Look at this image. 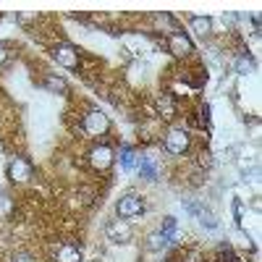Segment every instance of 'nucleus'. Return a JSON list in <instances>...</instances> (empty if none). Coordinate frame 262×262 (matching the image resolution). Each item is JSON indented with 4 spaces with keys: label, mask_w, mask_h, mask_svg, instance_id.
<instances>
[{
    "label": "nucleus",
    "mask_w": 262,
    "mask_h": 262,
    "mask_svg": "<svg viewBox=\"0 0 262 262\" xmlns=\"http://www.w3.org/2000/svg\"><path fill=\"white\" fill-rule=\"evenodd\" d=\"M81 131L86 137H105L111 131V118H107L100 107H92L86 111L84 118H81Z\"/></svg>",
    "instance_id": "f257e3e1"
},
{
    "label": "nucleus",
    "mask_w": 262,
    "mask_h": 262,
    "mask_svg": "<svg viewBox=\"0 0 262 262\" xmlns=\"http://www.w3.org/2000/svg\"><path fill=\"white\" fill-rule=\"evenodd\" d=\"M144 200L139 194H134V191H126V194H121V200L116 202V212H118V217H123V221H131V217H139V215H144Z\"/></svg>",
    "instance_id": "f03ea898"
},
{
    "label": "nucleus",
    "mask_w": 262,
    "mask_h": 262,
    "mask_svg": "<svg viewBox=\"0 0 262 262\" xmlns=\"http://www.w3.org/2000/svg\"><path fill=\"white\" fill-rule=\"evenodd\" d=\"M113 160H116V155H113L111 144H95L90 152H86V163H90V168L100 170V173H105L107 168H111Z\"/></svg>",
    "instance_id": "7ed1b4c3"
},
{
    "label": "nucleus",
    "mask_w": 262,
    "mask_h": 262,
    "mask_svg": "<svg viewBox=\"0 0 262 262\" xmlns=\"http://www.w3.org/2000/svg\"><path fill=\"white\" fill-rule=\"evenodd\" d=\"M53 60L58 66H63V69H69V71H76L79 69V50L74 45H69V42H58V45L50 50Z\"/></svg>",
    "instance_id": "20e7f679"
},
{
    "label": "nucleus",
    "mask_w": 262,
    "mask_h": 262,
    "mask_svg": "<svg viewBox=\"0 0 262 262\" xmlns=\"http://www.w3.org/2000/svg\"><path fill=\"white\" fill-rule=\"evenodd\" d=\"M6 179L11 184H27L32 179V163L27 158H11L6 165Z\"/></svg>",
    "instance_id": "39448f33"
},
{
    "label": "nucleus",
    "mask_w": 262,
    "mask_h": 262,
    "mask_svg": "<svg viewBox=\"0 0 262 262\" xmlns=\"http://www.w3.org/2000/svg\"><path fill=\"white\" fill-rule=\"evenodd\" d=\"M191 147V137L186 128H170L165 134V149L170 155H186Z\"/></svg>",
    "instance_id": "423d86ee"
},
{
    "label": "nucleus",
    "mask_w": 262,
    "mask_h": 262,
    "mask_svg": "<svg viewBox=\"0 0 262 262\" xmlns=\"http://www.w3.org/2000/svg\"><path fill=\"white\" fill-rule=\"evenodd\" d=\"M105 236L111 238L113 244H128L131 236H134V231H131L128 221H123V217H113V221L105 223Z\"/></svg>",
    "instance_id": "0eeeda50"
},
{
    "label": "nucleus",
    "mask_w": 262,
    "mask_h": 262,
    "mask_svg": "<svg viewBox=\"0 0 262 262\" xmlns=\"http://www.w3.org/2000/svg\"><path fill=\"white\" fill-rule=\"evenodd\" d=\"M168 50L176 55V58H186L194 53V45H191V39L184 34V32H173L168 37Z\"/></svg>",
    "instance_id": "6e6552de"
},
{
    "label": "nucleus",
    "mask_w": 262,
    "mask_h": 262,
    "mask_svg": "<svg viewBox=\"0 0 262 262\" xmlns=\"http://www.w3.org/2000/svg\"><path fill=\"white\" fill-rule=\"evenodd\" d=\"M81 259H84V252H81V247L74 244V242L60 244L58 252H55V262H81Z\"/></svg>",
    "instance_id": "1a4fd4ad"
},
{
    "label": "nucleus",
    "mask_w": 262,
    "mask_h": 262,
    "mask_svg": "<svg viewBox=\"0 0 262 262\" xmlns=\"http://www.w3.org/2000/svg\"><path fill=\"white\" fill-rule=\"evenodd\" d=\"M155 111H158V116L165 118V121L176 118V100H173L170 92H163V95L155 100Z\"/></svg>",
    "instance_id": "9d476101"
},
{
    "label": "nucleus",
    "mask_w": 262,
    "mask_h": 262,
    "mask_svg": "<svg viewBox=\"0 0 262 262\" xmlns=\"http://www.w3.org/2000/svg\"><path fill=\"white\" fill-rule=\"evenodd\" d=\"M160 233L168 238V244H173V247H176L179 244V238H181V233H179V221H176V217H165V221H163V228H160Z\"/></svg>",
    "instance_id": "9b49d317"
},
{
    "label": "nucleus",
    "mask_w": 262,
    "mask_h": 262,
    "mask_svg": "<svg viewBox=\"0 0 262 262\" xmlns=\"http://www.w3.org/2000/svg\"><path fill=\"white\" fill-rule=\"evenodd\" d=\"M144 247H147V252H165L170 244H168V238H165L160 231H152V233H147Z\"/></svg>",
    "instance_id": "f8f14e48"
},
{
    "label": "nucleus",
    "mask_w": 262,
    "mask_h": 262,
    "mask_svg": "<svg viewBox=\"0 0 262 262\" xmlns=\"http://www.w3.org/2000/svg\"><path fill=\"white\" fill-rule=\"evenodd\" d=\"M191 29L200 34V37H207L210 34V29H212V18L210 16H191Z\"/></svg>",
    "instance_id": "ddd939ff"
},
{
    "label": "nucleus",
    "mask_w": 262,
    "mask_h": 262,
    "mask_svg": "<svg viewBox=\"0 0 262 262\" xmlns=\"http://www.w3.org/2000/svg\"><path fill=\"white\" fill-rule=\"evenodd\" d=\"M231 247H238V249H244V252H254V242L249 238V233H244L242 228H236L233 236H231Z\"/></svg>",
    "instance_id": "4468645a"
},
{
    "label": "nucleus",
    "mask_w": 262,
    "mask_h": 262,
    "mask_svg": "<svg viewBox=\"0 0 262 262\" xmlns=\"http://www.w3.org/2000/svg\"><path fill=\"white\" fill-rule=\"evenodd\" d=\"M139 173H142V179L147 181H158V165L152 158H142L139 160Z\"/></svg>",
    "instance_id": "2eb2a0df"
},
{
    "label": "nucleus",
    "mask_w": 262,
    "mask_h": 262,
    "mask_svg": "<svg viewBox=\"0 0 262 262\" xmlns=\"http://www.w3.org/2000/svg\"><path fill=\"white\" fill-rule=\"evenodd\" d=\"M215 259L217 262H238V254H236V249L231 244H221L215 249Z\"/></svg>",
    "instance_id": "dca6fc26"
},
{
    "label": "nucleus",
    "mask_w": 262,
    "mask_h": 262,
    "mask_svg": "<svg viewBox=\"0 0 262 262\" xmlns=\"http://www.w3.org/2000/svg\"><path fill=\"white\" fill-rule=\"evenodd\" d=\"M45 86H48V90L50 92H66V90H69V84H66V79H60V76H53V74H48L45 76Z\"/></svg>",
    "instance_id": "f3484780"
},
{
    "label": "nucleus",
    "mask_w": 262,
    "mask_h": 262,
    "mask_svg": "<svg viewBox=\"0 0 262 262\" xmlns=\"http://www.w3.org/2000/svg\"><path fill=\"white\" fill-rule=\"evenodd\" d=\"M137 163H139L137 152L131 149V147H123V149H121V165H123L126 170H131V168H137Z\"/></svg>",
    "instance_id": "a211bd4d"
},
{
    "label": "nucleus",
    "mask_w": 262,
    "mask_h": 262,
    "mask_svg": "<svg viewBox=\"0 0 262 262\" xmlns=\"http://www.w3.org/2000/svg\"><path fill=\"white\" fill-rule=\"evenodd\" d=\"M196 215H200V223H202L207 231H215V228H217V217H215L210 210H202V207H200V210H196Z\"/></svg>",
    "instance_id": "6ab92c4d"
},
{
    "label": "nucleus",
    "mask_w": 262,
    "mask_h": 262,
    "mask_svg": "<svg viewBox=\"0 0 262 262\" xmlns=\"http://www.w3.org/2000/svg\"><path fill=\"white\" fill-rule=\"evenodd\" d=\"M13 215V200L8 194H0V217H11Z\"/></svg>",
    "instance_id": "aec40b11"
},
{
    "label": "nucleus",
    "mask_w": 262,
    "mask_h": 262,
    "mask_svg": "<svg viewBox=\"0 0 262 262\" xmlns=\"http://www.w3.org/2000/svg\"><path fill=\"white\" fill-rule=\"evenodd\" d=\"M249 69H252V60H249L247 55H238V60H236V71H238V74H247Z\"/></svg>",
    "instance_id": "412c9836"
},
{
    "label": "nucleus",
    "mask_w": 262,
    "mask_h": 262,
    "mask_svg": "<svg viewBox=\"0 0 262 262\" xmlns=\"http://www.w3.org/2000/svg\"><path fill=\"white\" fill-rule=\"evenodd\" d=\"M11 262H37L29 252H16V254H11Z\"/></svg>",
    "instance_id": "4be33fe9"
},
{
    "label": "nucleus",
    "mask_w": 262,
    "mask_h": 262,
    "mask_svg": "<svg viewBox=\"0 0 262 262\" xmlns=\"http://www.w3.org/2000/svg\"><path fill=\"white\" fill-rule=\"evenodd\" d=\"M92 196H95L92 189H81V205H92Z\"/></svg>",
    "instance_id": "5701e85b"
},
{
    "label": "nucleus",
    "mask_w": 262,
    "mask_h": 262,
    "mask_svg": "<svg viewBox=\"0 0 262 262\" xmlns=\"http://www.w3.org/2000/svg\"><path fill=\"white\" fill-rule=\"evenodd\" d=\"M233 215H236L238 226H242V200H233Z\"/></svg>",
    "instance_id": "b1692460"
},
{
    "label": "nucleus",
    "mask_w": 262,
    "mask_h": 262,
    "mask_svg": "<svg viewBox=\"0 0 262 262\" xmlns=\"http://www.w3.org/2000/svg\"><path fill=\"white\" fill-rule=\"evenodd\" d=\"M200 113H202V123H210V105H207V102L202 105V111H200Z\"/></svg>",
    "instance_id": "393cba45"
},
{
    "label": "nucleus",
    "mask_w": 262,
    "mask_h": 262,
    "mask_svg": "<svg viewBox=\"0 0 262 262\" xmlns=\"http://www.w3.org/2000/svg\"><path fill=\"white\" fill-rule=\"evenodd\" d=\"M6 60H8V48L3 45V42H0V66H3Z\"/></svg>",
    "instance_id": "a878e982"
},
{
    "label": "nucleus",
    "mask_w": 262,
    "mask_h": 262,
    "mask_svg": "<svg viewBox=\"0 0 262 262\" xmlns=\"http://www.w3.org/2000/svg\"><path fill=\"white\" fill-rule=\"evenodd\" d=\"M186 262H200V254H196V252H189V254H186Z\"/></svg>",
    "instance_id": "bb28decb"
}]
</instances>
